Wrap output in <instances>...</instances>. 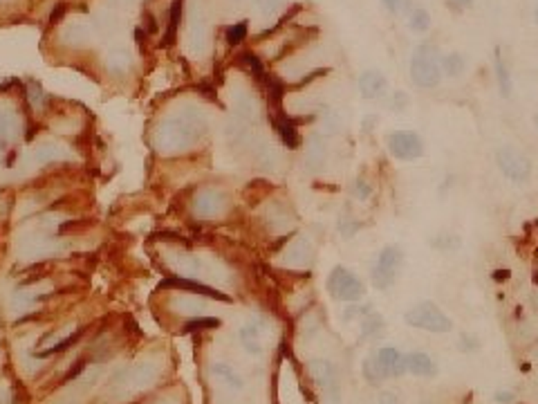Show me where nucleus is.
Listing matches in <instances>:
<instances>
[{
	"label": "nucleus",
	"instance_id": "nucleus-1",
	"mask_svg": "<svg viewBox=\"0 0 538 404\" xmlns=\"http://www.w3.org/2000/svg\"><path fill=\"white\" fill-rule=\"evenodd\" d=\"M209 131V117L196 104H182L164 117L150 135V144L164 158L184 155L193 150Z\"/></svg>",
	"mask_w": 538,
	"mask_h": 404
},
{
	"label": "nucleus",
	"instance_id": "nucleus-42",
	"mask_svg": "<svg viewBox=\"0 0 538 404\" xmlns=\"http://www.w3.org/2000/svg\"><path fill=\"white\" fill-rule=\"evenodd\" d=\"M381 5L386 7L390 14H402L404 11V7L408 5L406 0H381Z\"/></svg>",
	"mask_w": 538,
	"mask_h": 404
},
{
	"label": "nucleus",
	"instance_id": "nucleus-21",
	"mask_svg": "<svg viewBox=\"0 0 538 404\" xmlns=\"http://www.w3.org/2000/svg\"><path fill=\"white\" fill-rule=\"evenodd\" d=\"M388 90V81L379 70H366L359 74V93L364 99H381Z\"/></svg>",
	"mask_w": 538,
	"mask_h": 404
},
{
	"label": "nucleus",
	"instance_id": "nucleus-40",
	"mask_svg": "<svg viewBox=\"0 0 538 404\" xmlns=\"http://www.w3.org/2000/svg\"><path fill=\"white\" fill-rule=\"evenodd\" d=\"M406 106H408V95H406V93H393L390 99L386 101V108H390V110H395V112L404 110Z\"/></svg>",
	"mask_w": 538,
	"mask_h": 404
},
{
	"label": "nucleus",
	"instance_id": "nucleus-8",
	"mask_svg": "<svg viewBox=\"0 0 538 404\" xmlns=\"http://www.w3.org/2000/svg\"><path fill=\"white\" fill-rule=\"evenodd\" d=\"M325 285H328V292L332 297L339 299V301H348V303L359 301L366 292L364 283L359 281L348 268H343V265H337V268L330 272Z\"/></svg>",
	"mask_w": 538,
	"mask_h": 404
},
{
	"label": "nucleus",
	"instance_id": "nucleus-22",
	"mask_svg": "<svg viewBox=\"0 0 538 404\" xmlns=\"http://www.w3.org/2000/svg\"><path fill=\"white\" fill-rule=\"evenodd\" d=\"M265 335V321L253 317L249 319L245 326L240 328V342L242 346H245V350L249 352V355L258 357L263 355V344H261V337Z\"/></svg>",
	"mask_w": 538,
	"mask_h": 404
},
{
	"label": "nucleus",
	"instance_id": "nucleus-50",
	"mask_svg": "<svg viewBox=\"0 0 538 404\" xmlns=\"http://www.w3.org/2000/svg\"><path fill=\"white\" fill-rule=\"evenodd\" d=\"M534 124H536V129H538V117H536V119H534Z\"/></svg>",
	"mask_w": 538,
	"mask_h": 404
},
{
	"label": "nucleus",
	"instance_id": "nucleus-10",
	"mask_svg": "<svg viewBox=\"0 0 538 404\" xmlns=\"http://www.w3.org/2000/svg\"><path fill=\"white\" fill-rule=\"evenodd\" d=\"M166 261H169V268H171L173 276H182V279L200 281L202 276H207V274L213 272L209 261H204L200 254H191V251H171Z\"/></svg>",
	"mask_w": 538,
	"mask_h": 404
},
{
	"label": "nucleus",
	"instance_id": "nucleus-45",
	"mask_svg": "<svg viewBox=\"0 0 538 404\" xmlns=\"http://www.w3.org/2000/svg\"><path fill=\"white\" fill-rule=\"evenodd\" d=\"M496 400L503 402V404H509L511 400H514V393H509V391H498L496 393Z\"/></svg>",
	"mask_w": 538,
	"mask_h": 404
},
{
	"label": "nucleus",
	"instance_id": "nucleus-44",
	"mask_svg": "<svg viewBox=\"0 0 538 404\" xmlns=\"http://www.w3.org/2000/svg\"><path fill=\"white\" fill-rule=\"evenodd\" d=\"M377 404H400V398H397L393 391H381L377 398Z\"/></svg>",
	"mask_w": 538,
	"mask_h": 404
},
{
	"label": "nucleus",
	"instance_id": "nucleus-38",
	"mask_svg": "<svg viewBox=\"0 0 538 404\" xmlns=\"http://www.w3.org/2000/svg\"><path fill=\"white\" fill-rule=\"evenodd\" d=\"M321 133H325V135H335V133H339L341 131V117L337 115L335 110H323L321 112Z\"/></svg>",
	"mask_w": 538,
	"mask_h": 404
},
{
	"label": "nucleus",
	"instance_id": "nucleus-29",
	"mask_svg": "<svg viewBox=\"0 0 538 404\" xmlns=\"http://www.w3.org/2000/svg\"><path fill=\"white\" fill-rule=\"evenodd\" d=\"M440 70H442V74H446V77H453V79L462 77L467 70V59L458 52L444 54V57H440Z\"/></svg>",
	"mask_w": 538,
	"mask_h": 404
},
{
	"label": "nucleus",
	"instance_id": "nucleus-49",
	"mask_svg": "<svg viewBox=\"0 0 538 404\" xmlns=\"http://www.w3.org/2000/svg\"><path fill=\"white\" fill-rule=\"evenodd\" d=\"M536 23H538V5H536Z\"/></svg>",
	"mask_w": 538,
	"mask_h": 404
},
{
	"label": "nucleus",
	"instance_id": "nucleus-43",
	"mask_svg": "<svg viewBox=\"0 0 538 404\" xmlns=\"http://www.w3.org/2000/svg\"><path fill=\"white\" fill-rule=\"evenodd\" d=\"M256 5H258L261 14H272L278 5V0H256Z\"/></svg>",
	"mask_w": 538,
	"mask_h": 404
},
{
	"label": "nucleus",
	"instance_id": "nucleus-48",
	"mask_svg": "<svg viewBox=\"0 0 538 404\" xmlns=\"http://www.w3.org/2000/svg\"><path fill=\"white\" fill-rule=\"evenodd\" d=\"M455 5H462V7H469V5H473V0H455Z\"/></svg>",
	"mask_w": 538,
	"mask_h": 404
},
{
	"label": "nucleus",
	"instance_id": "nucleus-30",
	"mask_svg": "<svg viewBox=\"0 0 538 404\" xmlns=\"http://www.w3.org/2000/svg\"><path fill=\"white\" fill-rule=\"evenodd\" d=\"M211 373H213L215 377H220V380H225L227 386H232V388H236V391H242V386H245V382H242V377H240L229 364L215 362V364L211 366Z\"/></svg>",
	"mask_w": 538,
	"mask_h": 404
},
{
	"label": "nucleus",
	"instance_id": "nucleus-19",
	"mask_svg": "<svg viewBox=\"0 0 538 404\" xmlns=\"http://www.w3.org/2000/svg\"><path fill=\"white\" fill-rule=\"evenodd\" d=\"M92 34H95V25H88L83 20H72L61 28V41L76 49V47H85L92 41Z\"/></svg>",
	"mask_w": 538,
	"mask_h": 404
},
{
	"label": "nucleus",
	"instance_id": "nucleus-36",
	"mask_svg": "<svg viewBox=\"0 0 538 404\" xmlns=\"http://www.w3.org/2000/svg\"><path fill=\"white\" fill-rule=\"evenodd\" d=\"M361 371H364V377H366V380H368L370 384H377V382H381V380H386V377H383V373H381V369H379V364H377V357H375V355H370V357L364 362Z\"/></svg>",
	"mask_w": 538,
	"mask_h": 404
},
{
	"label": "nucleus",
	"instance_id": "nucleus-4",
	"mask_svg": "<svg viewBox=\"0 0 538 404\" xmlns=\"http://www.w3.org/2000/svg\"><path fill=\"white\" fill-rule=\"evenodd\" d=\"M411 79L417 88H435L442 79L440 52L435 45H419L411 59Z\"/></svg>",
	"mask_w": 538,
	"mask_h": 404
},
{
	"label": "nucleus",
	"instance_id": "nucleus-18",
	"mask_svg": "<svg viewBox=\"0 0 538 404\" xmlns=\"http://www.w3.org/2000/svg\"><path fill=\"white\" fill-rule=\"evenodd\" d=\"M283 261L285 265H289V268H305V265L312 263V256H314V245L307 236H299L297 241H292L285 251H283Z\"/></svg>",
	"mask_w": 538,
	"mask_h": 404
},
{
	"label": "nucleus",
	"instance_id": "nucleus-2",
	"mask_svg": "<svg viewBox=\"0 0 538 404\" xmlns=\"http://www.w3.org/2000/svg\"><path fill=\"white\" fill-rule=\"evenodd\" d=\"M70 249H72V243L68 238L59 236L52 230H43V227H34V230L20 234L14 243L16 259L28 261V263H41L47 259L66 256Z\"/></svg>",
	"mask_w": 538,
	"mask_h": 404
},
{
	"label": "nucleus",
	"instance_id": "nucleus-51",
	"mask_svg": "<svg viewBox=\"0 0 538 404\" xmlns=\"http://www.w3.org/2000/svg\"><path fill=\"white\" fill-rule=\"evenodd\" d=\"M164 404H166V402H164Z\"/></svg>",
	"mask_w": 538,
	"mask_h": 404
},
{
	"label": "nucleus",
	"instance_id": "nucleus-35",
	"mask_svg": "<svg viewBox=\"0 0 538 404\" xmlns=\"http://www.w3.org/2000/svg\"><path fill=\"white\" fill-rule=\"evenodd\" d=\"M175 306L179 308V312H191V314H198V317H200L202 310H204V303H202L196 295L175 299Z\"/></svg>",
	"mask_w": 538,
	"mask_h": 404
},
{
	"label": "nucleus",
	"instance_id": "nucleus-16",
	"mask_svg": "<svg viewBox=\"0 0 538 404\" xmlns=\"http://www.w3.org/2000/svg\"><path fill=\"white\" fill-rule=\"evenodd\" d=\"M133 66H135V59L124 47H112V49H108L106 57H104V68H106V72L110 74V77H114V79L128 77V74L133 72Z\"/></svg>",
	"mask_w": 538,
	"mask_h": 404
},
{
	"label": "nucleus",
	"instance_id": "nucleus-12",
	"mask_svg": "<svg viewBox=\"0 0 538 404\" xmlns=\"http://www.w3.org/2000/svg\"><path fill=\"white\" fill-rule=\"evenodd\" d=\"M496 164L501 173L511 182H525L532 175V162L520 150L511 146H503L496 150Z\"/></svg>",
	"mask_w": 538,
	"mask_h": 404
},
{
	"label": "nucleus",
	"instance_id": "nucleus-9",
	"mask_svg": "<svg viewBox=\"0 0 538 404\" xmlns=\"http://www.w3.org/2000/svg\"><path fill=\"white\" fill-rule=\"evenodd\" d=\"M74 160V148L59 140H43L30 148V162L34 167H54V164H70Z\"/></svg>",
	"mask_w": 538,
	"mask_h": 404
},
{
	"label": "nucleus",
	"instance_id": "nucleus-39",
	"mask_svg": "<svg viewBox=\"0 0 538 404\" xmlns=\"http://www.w3.org/2000/svg\"><path fill=\"white\" fill-rule=\"evenodd\" d=\"M381 328H383V317L381 314H368V317L364 319V323H361V337H375V335H379L381 333Z\"/></svg>",
	"mask_w": 538,
	"mask_h": 404
},
{
	"label": "nucleus",
	"instance_id": "nucleus-3",
	"mask_svg": "<svg viewBox=\"0 0 538 404\" xmlns=\"http://www.w3.org/2000/svg\"><path fill=\"white\" fill-rule=\"evenodd\" d=\"M162 366L155 360H142L133 366L124 369L117 377L112 380V384L108 386V393L112 400L124 402L128 398L139 396L142 391H146L148 386L155 384V380L160 377Z\"/></svg>",
	"mask_w": 538,
	"mask_h": 404
},
{
	"label": "nucleus",
	"instance_id": "nucleus-23",
	"mask_svg": "<svg viewBox=\"0 0 538 404\" xmlns=\"http://www.w3.org/2000/svg\"><path fill=\"white\" fill-rule=\"evenodd\" d=\"M303 155H305V164L310 167L312 171H318L325 167V160H328V144L323 140V135H310L305 142L303 148Z\"/></svg>",
	"mask_w": 538,
	"mask_h": 404
},
{
	"label": "nucleus",
	"instance_id": "nucleus-14",
	"mask_svg": "<svg viewBox=\"0 0 538 404\" xmlns=\"http://www.w3.org/2000/svg\"><path fill=\"white\" fill-rule=\"evenodd\" d=\"M209 45V20L204 16L202 7H193L189 18V30H186V47L193 54H202Z\"/></svg>",
	"mask_w": 538,
	"mask_h": 404
},
{
	"label": "nucleus",
	"instance_id": "nucleus-13",
	"mask_svg": "<svg viewBox=\"0 0 538 404\" xmlns=\"http://www.w3.org/2000/svg\"><path fill=\"white\" fill-rule=\"evenodd\" d=\"M388 150L395 160H402V162H413L419 160L424 155V142L422 137L413 131H400V133H393L388 135Z\"/></svg>",
	"mask_w": 538,
	"mask_h": 404
},
{
	"label": "nucleus",
	"instance_id": "nucleus-34",
	"mask_svg": "<svg viewBox=\"0 0 538 404\" xmlns=\"http://www.w3.org/2000/svg\"><path fill=\"white\" fill-rule=\"evenodd\" d=\"M222 326V321L217 319V317H196V319H191V321H186V326H184V331L186 333H196V331H213V328H220Z\"/></svg>",
	"mask_w": 538,
	"mask_h": 404
},
{
	"label": "nucleus",
	"instance_id": "nucleus-11",
	"mask_svg": "<svg viewBox=\"0 0 538 404\" xmlns=\"http://www.w3.org/2000/svg\"><path fill=\"white\" fill-rule=\"evenodd\" d=\"M23 129L25 126L20 110L9 101H0V153H5L20 142Z\"/></svg>",
	"mask_w": 538,
	"mask_h": 404
},
{
	"label": "nucleus",
	"instance_id": "nucleus-5",
	"mask_svg": "<svg viewBox=\"0 0 538 404\" xmlns=\"http://www.w3.org/2000/svg\"><path fill=\"white\" fill-rule=\"evenodd\" d=\"M232 209V200L220 186H204L198 189L196 196L191 198V213L198 220H217L225 218Z\"/></svg>",
	"mask_w": 538,
	"mask_h": 404
},
{
	"label": "nucleus",
	"instance_id": "nucleus-7",
	"mask_svg": "<svg viewBox=\"0 0 538 404\" xmlns=\"http://www.w3.org/2000/svg\"><path fill=\"white\" fill-rule=\"evenodd\" d=\"M404 265V249L400 245H386L377 256V263L373 268V283L379 290H388Z\"/></svg>",
	"mask_w": 538,
	"mask_h": 404
},
{
	"label": "nucleus",
	"instance_id": "nucleus-25",
	"mask_svg": "<svg viewBox=\"0 0 538 404\" xmlns=\"http://www.w3.org/2000/svg\"><path fill=\"white\" fill-rule=\"evenodd\" d=\"M310 375L323 391L337 386V369L328 360H312L310 362Z\"/></svg>",
	"mask_w": 538,
	"mask_h": 404
},
{
	"label": "nucleus",
	"instance_id": "nucleus-6",
	"mask_svg": "<svg viewBox=\"0 0 538 404\" xmlns=\"http://www.w3.org/2000/svg\"><path fill=\"white\" fill-rule=\"evenodd\" d=\"M404 321L411 328H419V331L438 333V335L448 333L453 328V321L448 319L433 301H419L413 308H408L404 314Z\"/></svg>",
	"mask_w": 538,
	"mask_h": 404
},
{
	"label": "nucleus",
	"instance_id": "nucleus-31",
	"mask_svg": "<svg viewBox=\"0 0 538 404\" xmlns=\"http://www.w3.org/2000/svg\"><path fill=\"white\" fill-rule=\"evenodd\" d=\"M494 68H496V79H498V88H501V95L503 97H511V77H509V70L503 61L501 49H496V61H494Z\"/></svg>",
	"mask_w": 538,
	"mask_h": 404
},
{
	"label": "nucleus",
	"instance_id": "nucleus-33",
	"mask_svg": "<svg viewBox=\"0 0 538 404\" xmlns=\"http://www.w3.org/2000/svg\"><path fill=\"white\" fill-rule=\"evenodd\" d=\"M247 34H249V23L247 20H238V23H232L225 30V41L229 45H240V43L247 41Z\"/></svg>",
	"mask_w": 538,
	"mask_h": 404
},
{
	"label": "nucleus",
	"instance_id": "nucleus-41",
	"mask_svg": "<svg viewBox=\"0 0 538 404\" xmlns=\"http://www.w3.org/2000/svg\"><path fill=\"white\" fill-rule=\"evenodd\" d=\"M370 191H373V189H370V184H368L364 178H359V180L354 182V196H357L359 200H366V198L370 196Z\"/></svg>",
	"mask_w": 538,
	"mask_h": 404
},
{
	"label": "nucleus",
	"instance_id": "nucleus-26",
	"mask_svg": "<svg viewBox=\"0 0 538 404\" xmlns=\"http://www.w3.org/2000/svg\"><path fill=\"white\" fill-rule=\"evenodd\" d=\"M406 371L417 377H431L438 373V366L426 352H411V355H406Z\"/></svg>",
	"mask_w": 538,
	"mask_h": 404
},
{
	"label": "nucleus",
	"instance_id": "nucleus-20",
	"mask_svg": "<svg viewBox=\"0 0 538 404\" xmlns=\"http://www.w3.org/2000/svg\"><path fill=\"white\" fill-rule=\"evenodd\" d=\"M377 364L383 373V377H400L406 373V357L393 346H383L375 352Z\"/></svg>",
	"mask_w": 538,
	"mask_h": 404
},
{
	"label": "nucleus",
	"instance_id": "nucleus-47",
	"mask_svg": "<svg viewBox=\"0 0 538 404\" xmlns=\"http://www.w3.org/2000/svg\"><path fill=\"white\" fill-rule=\"evenodd\" d=\"M108 3H110L112 7H128V5H133L135 0H108Z\"/></svg>",
	"mask_w": 538,
	"mask_h": 404
},
{
	"label": "nucleus",
	"instance_id": "nucleus-17",
	"mask_svg": "<svg viewBox=\"0 0 538 404\" xmlns=\"http://www.w3.org/2000/svg\"><path fill=\"white\" fill-rule=\"evenodd\" d=\"M232 108L236 112V117L245 119V121H256L261 117L258 99H256L253 93L245 90V88H238V90L232 93Z\"/></svg>",
	"mask_w": 538,
	"mask_h": 404
},
{
	"label": "nucleus",
	"instance_id": "nucleus-28",
	"mask_svg": "<svg viewBox=\"0 0 538 404\" xmlns=\"http://www.w3.org/2000/svg\"><path fill=\"white\" fill-rule=\"evenodd\" d=\"M25 97H28L30 108H32L34 112H38V115H43V112L47 110V106H49V101H52V99H49V95H47L36 81H30V83H28V90H25Z\"/></svg>",
	"mask_w": 538,
	"mask_h": 404
},
{
	"label": "nucleus",
	"instance_id": "nucleus-27",
	"mask_svg": "<svg viewBox=\"0 0 538 404\" xmlns=\"http://www.w3.org/2000/svg\"><path fill=\"white\" fill-rule=\"evenodd\" d=\"M182 11H184V0H173L171 11H169V25H166V34H164V43L173 45L179 32V23H182Z\"/></svg>",
	"mask_w": 538,
	"mask_h": 404
},
{
	"label": "nucleus",
	"instance_id": "nucleus-24",
	"mask_svg": "<svg viewBox=\"0 0 538 404\" xmlns=\"http://www.w3.org/2000/svg\"><path fill=\"white\" fill-rule=\"evenodd\" d=\"M274 129H276V133H278V137H280V142H283L287 148H299L301 146V133H299V129H297V124H294L285 112H276L274 115Z\"/></svg>",
	"mask_w": 538,
	"mask_h": 404
},
{
	"label": "nucleus",
	"instance_id": "nucleus-46",
	"mask_svg": "<svg viewBox=\"0 0 538 404\" xmlns=\"http://www.w3.org/2000/svg\"><path fill=\"white\" fill-rule=\"evenodd\" d=\"M509 274H511L509 270H496V272H494V279H496V281H507Z\"/></svg>",
	"mask_w": 538,
	"mask_h": 404
},
{
	"label": "nucleus",
	"instance_id": "nucleus-15",
	"mask_svg": "<svg viewBox=\"0 0 538 404\" xmlns=\"http://www.w3.org/2000/svg\"><path fill=\"white\" fill-rule=\"evenodd\" d=\"M162 285H164V287H171V290H182V292L196 295V297H209V299L225 301V303L232 301V297H229V295L217 292L215 287L207 285L204 281H196V279H182V276H173V279H169V281L162 283Z\"/></svg>",
	"mask_w": 538,
	"mask_h": 404
},
{
	"label": "nucleus",
	"instance_id": "nucleus-37",
	"mask_svg": "<svg viewBox=\"0 0 538 404\" xmlns=\"http://www.w3.org/2000/svg\"><path fill=\"white\" fill-rule=\"evenodd\" d=\"M240 59L247 63L249 72L253 74L256 79H265V77H267V74H265V68H263V61H261V57L256 54V52H251V49H247V52H242V54H240Z\"/></svg>",
	"mask_w": 538,
	"mask_h": 404
},
{
	"label": "nucleus",
	"instance_id": "nucleus-32",
	"mask_svg": "<svg viewBox=\"0 0 538 404\" xmlns=\"http://www.w3.org/2000/svg\"><path fill=\"white\" fill-rule=\"evenodd\" d=\"M408 28H411L413 32H417V34L429 32L431 30V14L422 7H413L411 11H408Z\"/></svg>",
	"mask_w": 538,
	"mask_h": 404
}]
</instances>
